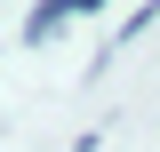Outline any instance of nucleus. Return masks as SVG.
Wrapping results in <instances>:
<instances>
[{
	"mask_svg": "<svg viewBox=\"0 0 160 152\" xmlns=\"http://www.w3.org/2000/svg\"><path fill=\"white\" fill-rule=\"evenodd\" d=\"M88 8H104V0H40V8H32V24H24V40H48L64 16H88Z\"/></svg>",
	"mask_w": 160,
	"mask_h": 152,
	"instance_id": "nucleus-1",
	"label": "nucleus"
}]
</instances>
